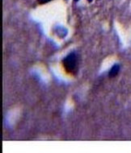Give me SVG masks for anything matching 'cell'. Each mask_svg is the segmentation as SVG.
Listing matches in <instances>:
<instances>
[{"label": "cell", "instance_id": "6da1fadb", "mask_svg": "<svg viewBox=\"0 0 131 153\" xmlns=\"http://www.w3.org/2000/svg\"><path fill=\"white\" fill-rule=\"evenodd\" d=\"M78 56L75 53H70L63 60V67L69 74H75L78 69Z\"/></svg>", "mask_w": 131, "mask_h": 153}, {"label": "cell", "instance_id": "7a4b0ae2", "mask_svg": "<svg viewBox=\"0 0 131 153\" xmlns=\"http://www.w3.org/2000/svg\"><path fill=\"white\" fill-rule=\"evenodd\" d=\"M118 65H115L113 66L112 68V69H111V71H110L109 73V76H114L117 75V74H118Z\"/></svg>", "mask_w": 131, "mask_h": 153}, {"label": "cell", "instance_id": "3957f363", "mask_svg": "<svg viewBox=\"0 0 131 153\" xmlns=\"http://www.w3.org/2000/svg\"><path fill=\"white\" fill-rule=\"evenodd\" d=\"M38 1H39L40 3H46L47 2H49V1H50V0H38Z\"/></svg>", "mask_w": 131, "mask_h": 153}]
</instances>
